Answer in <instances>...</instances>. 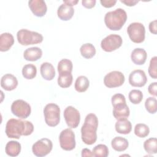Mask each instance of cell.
Instances as JSON below:
<instances>
[{
    "mask_svg": "<svg viewBox=\"0 0 157 157\" xmlns=\"http://www.w3.org/2000/svg\"><path fill=\"white\" fill-rule=\"evenodd\" d=\"M34 126L31 121L11 118L6 125L5 132L9 138L18 139L21 136H29L33 133Z\"/></svg>",
    "mask_w": 157,
    "mask_h": 157,
    "instance_id": "1",
    "label": "cell"
},
{
    "mask_svg": "<svg viewBox=\"0 0 157 157\" xmlns=\"http://www.w3.org/2000/svg\"><path fill=\"white\" fill-rule=\"evenodd\" d=\"M98 127V119L97 116L92 113L88 114L81 128L82 140L85 144L90 145L96 142Z\"/></svg>",
    "mask_w": 157,
    "mask_h": 157,
    "instance_id": "2",
    "label": "cell"
},
{
    "mask_svg": "<svg viewBox=\"0 0 157 157\" xmlns=\"http://www.w3.org/2000/svg\"><path fill=\"white\" fill-rule=\"evenodd\" d=\"M127 20L126 11L121 8L108 12L104 17V23L110 30L118 31L121 29Z\"/></svg>",
    "mask_w": 157,
    "mask_h": 157,
    "instance_id": "3",
    "label": "cell"
},
{
    "mask_svg": "<svg viewBox=\"0 0 157 157\" xmlns=\"http://www.w3.org/2000/svg\"><path fill=\"white\" fill-rule=\"evenodd\" d=\"M17 37L18 43L25 46L40 44L44 39L41 34L26 29H20L17 33Z\"/></svg>",
    "mask_w": 157,
    "mask_h": 157,
    "instance_id": "4",
    "label": "cell"
},
{
    "mask_svg": "<svg viewBox=\"0 0 157 157\" xmlns=\"http://www.w3.org/2000/svg\"><path fill=\"white\" fill-rule=\"evenodd\" d=\"M44 115L46 124L51 127L57 126L60 121V109L54 103L47 104L44 109Z\"/></svg>",
    "mask_w": 157,
    "mask_h": 157,
    "instance_id": "5",
    "label": "cell"
},
{
    "mask_svg": "<svg viewBox=\"0 0 157 157\" xmlns=\"http://www.w3.org/2000/svg\"><path fill=\"white\" fill-rule=\"evenodd\" d=\"M127 33L131 40L134 43L140 44L145 40V29L141 23L134 22L131 23L127 28Z\"/></svg>",
    "mask_w": 157,
    "mask_h": 157,
    "instance_id": "6",
    "label": "cell"
},
{
    "mask_svg": "<svg viewBox=\"0 0 157 157\" xmlns=\"http://www.w3.org/2000/svg\"><path fill=\"white\" fill-rule=\"evenodd\" d=\"M61 148L66 151H71L75 147V134L71 129L67 128L63 130L59 136Z\"/></svg>",
    "mask_w": 157,
    "mask_h": 157,
    "instance_id": "7",
    "label": "cell"
},
{
    "mask_svg": "<svg viewBox=\"0 0 157 157\" xmlns=\"http://www.w3.org/2000/svg\"><path fill=\"white\" fill-rule=\"evenodd\" d=\"M11 111L18 118L25 119L30 115L31 109L30 105L27 102L22 99H17L12 102Z\"/></svg>",
    "mask_w": 157,
    "mask_h": 157,
    "instance_id": "8",
    "label": "cell"
},
{
    "mask_svg": "<svg viewBox=\"0 0 157 157\" xmlns=\"http://www.w3.org/2000/svg\"><path fill=\"white\" fill-rule=\"evenodd\" d=\"M53 148L51 140L47 138H42L36 141L32 147L33 154L38 157H42L50 153Z\"/></svg>",
    "mask_w": 157,
    "mask_h": 157,
    "instance_id": "9",
    "label": "cell"
},
{
    "mask_svg": "<svg viewBox=\"0 0 157 157\" xmlns=\"http://www.w3.org/2000/svg\"><path fill=\"white\" fill-rule=\"evenodd\" d=\"M123 40L120 36L118 34H110L104 38L101 42L102 49L106 52H113L122 45Z\"/></svg>",
    "mask_w": 157,
    "mask_h": 157,
    "instance_id": "10",
    "label": "cell"
},
{
    "mask_svg": "<svg viewBox=\"0 0 157 157\" xmlns=\"http://www.w3.org/2000/svg\"><path fill=\"white\" fill-rule=\"evenodd\" d=\"M124 80L125 77L122 72L113 71L105 75L104 83L107 88H116L121 86L124 83Z\"/></svg>",
    "mask_w": 157,
    "mask_h": 157,
    "instance_id": "11",
    "label": "cell"
},
{
    "mask_svg": "<svg viewBox=\"0 0 157 157\" xmlns=\"http://www.w3.org/2000/svg\"><path fill=\"white\" fill-rule=\"evenodd\" d=\"M64 118L67 125L71 128H76L80 121V112L72 106L67 107L64 110Z\"/></svg>",
    "mask_w": 157,
    "mask_h": 157,
    "instance_id": "12",
    "label": "cell"
},
{
    "mask_svg": "<svg viewBox=\"0 0 157 157\" xmlns=\"http://www.w3.org/2000/svg\"><path fill=\"white\" fill-rule=\"evenodd\" d=\"M147 82L146 74L142 70H134L129 75V83L132 86L142 87L146 84Z\"/></svg>",
    "mask_w": 157,
    "mask_h": 157,
    "instance_id": "13",
    "label": "cell"
},
{
    "mask_svg": "<svg viewBox=\"0 0 157 157\" xmlns=\"http://www.w3.org/2000/svg\"><path fill=\"white\" fill-rule=\"evenodd\" d=\"M28 6L33 13L38 17L44 16L47 10L46 3L43 0H30Z\"/></svg>",
    "mask_w": 157,
    "mask_h": 157,
    "instance_id": "14",
    "label": "cell"
},
{
    "mask_svg": "<svg viewBox=\"0 0 157 157\" xmlns=\"http://www.w3.org/2000/svg\"><path fill=\"white\" fill-rule=\"evenodd\" d=\"M17 78L11 74H6L1 78V86L6 91L13 90L17 88Z\"/></svg>",
    "mask_w": 157,
    "mask_h": 157,
    "instance_id": "15",
    "label": "cell"
},
{
    "mask_svg": "<svg viewBox=\"0 0 157 157\" xmlns=\"http://www.w3.org/2000/svg\"><path fill=\"white\" fill-rule=\"evenodd\" d=\"M113 115L116 120L126 119L129 116L130 111L126 102L117 104L113 105Z\"/></svg>",
    "mask_w": 157,
    "mask_h": 157,
    "instance_id": "16",
    "label": "cell"
},
{
    "mask_svg": "<svg viewBox=\"0 0 157 157\" xmlns=\"http://www.w3.org/2000/svg\"><path fill=\"white\" fill-rule=\"evenodd\" d=\"M74 9L72 6L66 4H62L57 10V15L59 18L63 21L69 20L74 15Z\"/></svg>",
    "mask_w": 157,
    "mask_h": 157,
    "instance_id": "17",
    "label": "cell"
},
{
    "mask_svg": "<svg viewBox=\"0 0 157 157\" xmlns=\"http://www.w3.org/2000/svg\"><path fill=\"white\" fill-rule=\"evenodd\" d=\"M147 54L146 51L141 48H136L132 50L131 55L132 61L136 65L144 64L147 59Z\"/></svg>",
    "mask_w": 157,
    "mask_h": 157,
    "instance_id": "18",
    "label": "cell"
},
{
    "mask_svg": "<svg viewBox=\"0 0 157 157\" xmlns=\"http://www.w3.org/2000/svg\"><path fill=\"white\" fill-rule=\"evenodd\" d=\"M42 56V50L37 47H30L26 49L23 53V57L26 61H36Z\"/></svg>",
    "mask_w": 157,
    "mask_h": 157,
    "instance_id": "19",
    "label": "cell"
},
{
    "mask_svg": "<svg viewBox=\"0 0 157 157\" xmlns=\"http://www.w3.org/2000/svg\"><path fill=\"white\" fill-rule=\"evenodd\" d=\"M40 72L42 78L46 80H52L55 76V70L53 66L48 62H45L41 64Z\"/></svg>",
    "mask_w": 157,
    "mask_h": 157,
    "instance_id": "20",
    "label": "cell"
},
{
    "mask_svg": "<svg viewBox=\"0 0 157 157\" xmlns=\"http://www.w3.org/2000/svg\"><path fill=\"white\" fill-rule=\"evenodd\" d=\"M14 44V38L9 33H4L0 36V51H8Z\"/></svg>",
    "mask_w": 157,
    "mask_h": 157,
    "instance_id": "21",
    "label": "cell"
},
{
    "mask_svg": "<svg viewBox=\"0 0 157 157\" xmlns=\"http://www.w3.org/2000/svg\"><path fill=\"white\" fill-rule=\"evenodd\" d=\"M115 130L118 133L128 134L132 130V124L127 118L117 120L115 125Z\"/></svg>",
    "mask_w": 157,
    "mask_h": 157,
    "instance_id": "22",
    "label": "cell"
},
{
    "mask_svg": "<svg viewBox=\"0 0 157 157\" xmlns=\"http://www.w3.org/2000/svg\"><path fill=\"white\" fill-rule=\"evenodd\" d=\"M111 145L113 149L115 151H123L128 148L129 142L126 139L121 136H118L114 137L112 140Z\"/></svg>",
    "mask_w": 157,
    "mask_h": 157,
    "instance_id": "23",
    "label": "cell"
},
{
    "mask_svg": "<svg viewBox=\"0 0 157 157\" xmlns=\"http://www.w3.org/2000/svg\"><path fill=\"white\" fill-rule=\"evenodd\" d=\"M21 144L15 140H11L7 143L5 147V151L8 156H17L21 151Z\"/></svg>",
    "mask_w": 157,
    "mask_h": 157,
    "instance_id": "24",
    "label": "cell"
},
{
    "mask_svg": "<svg viewBox=\"0 0 157 157\" xmlns=\"http://www.w3.org/2000/svg\"><path fill=\"white\" fill-rule=\"evenodd\" d=\"M89 86L90 81L88 78L84 75H80L76 79L74 88L79 93H83L87 90Z\"/></svg>",
    "mask_w": 157,
    "mask_h": 157,
    "instance_id": "25",
    "label": "cell"
},
{
    "mask_svg": "<svg viewBox=\"0 0 157 157\" xmlns=\"http://www.w3.org/2000/svg\"><path fill=\"white\" fill-rule=\"evenodd\" d=\"M73 80V77L71 73L65 72L59 74L58 78V84L61 88H68L72 83Z\"/></svg>",
    "mask_w": 157,
    "mask_h": 157,
    "instance_id": "26",
    "label": "cell"
},
{
    "mask_svg": "<svg viewBox=\"0 0 157 157\" xmlns=\"http://www.w3.org/2000/svg\"><path fill=\"white\" fill-rule=\"evenodd\" d=\"M80 52L81 55L83 58L86 59H90L95 55L96 48L93 44L90 43H86L80 47Z\"/></svg>",
    "mask_w": 157,
    "mask_h": 157,
    "instance_id": "27",
    "label": "cell"
},
{
    "mask_svg": "<svg viewBox=\"0 0 157 157\" xmlns=\"http://www.w3.org/2000/svg\"><path fill=\"white\" fill-rule=\"evenodd\" d=\"M37 74V68L32 64L25 65L22 69V75L23 77L28 80L34 78Z\"/></svg>",
    "mask_w": 157,
    "mask_h": 157,
    "instance_id": "28",
    "label": "cell"
},
{
    "mask_svg": "<svg viewBox=\"0 0 157 157\" xmlns=\"http://www.w3.org/2000/svg\"><path fill=\"white\" fill-rule=\"evenodd\" d=\"M72 63L71 60L68 59H63L61 61H59L57 67L59 74L65 72L71 73L72 71Z\"/></svg>",
    "mask_w": 157,
    "mask_h": 157,
    "instance_id": "29",
    "label": "cell"
},
{
    "mask_svg": "<svg viewBox=\"0 0 157 157\" xmlns=\"http://www.w3.org/2000/svg\"><path fill=\"white\" fill-rule=\"evenodd\" d=\"M144 148L148 154H156L157 153V139L151 137L146 140L144 143Z\"/></svg>",
    "mask_w": 157,
    "mask_h": 157,
    "instance_id": "30",
    "label": "cell"
},
{
    "mask_svg": "<svg viewBox=\"0 0 157 157\" xmlns=\"http://www.w3.org/2000/svg\"><path fill=\"white\" fill-rule=\"evenodd\" d=\"M150 133L149 127L144 123H138L134 127V134L139 137L144 138Z\"/></svg>",
    "mask_w": 157,
    "mask_h": 157,
    "instance_id": "31",
    "label": "cell"
},
{
    "mask_svg": "<svg viewBox=\"0 0 157 157\" xmlns=\"http://www.w3.org/2000/svg\"><path fill=\"white\" fill-rule=\"evenodd\" d=\"M93 153L95 157H107L109 155L108 147L104 144H98L93 149Z\"/></svg>",
    "mask_w": 157,
    "mask_h": 157,
    "instance_id": "32",
    "label": "cell"
},
{
    "mask_svg": "<svg viewBox=\"0 0 157 157\" xmlns=\"http://www.w3.org/2000/svg\"><path fill=\"white\" fill-rule=\"evenodd\" d=\"M129 99L134 104H139L143 99L142 92L139 90H132L129 93Z\"/></svg>",
    "mask_w": 157,
    "mask_h": 157,
    "instance_id": "33",
    "label": "cell"
},
{
    "mask_svg": "<svg viewBox=\"0 0 157 157\" xmlns=\"http://www.w3.org/2000/svg\"><path fill=\"white\" fill-rule=\"evenodd\" d=\"M145 107L147 112L151 114H154L157 111L156 99L152 97L148 98L145 102Z\"/></svg>",
    "mask_w": 157,
    "mask_h": 157,
    "instance_id": "34",
    "label": "cell"
},
{
    "mask_svg": "<svg viewBox=\"0 0 157 157\" xmlns=\"http://www.w3.org/2000/svg\"><path fill=\"white\" fill-rule=\"evenodd\" d=\"M156 64H157V57L154 56L151 58L150 61V65L148 67V74L150 76L154 79L157 78V70H156Z\"/></svg>",
    "mask_w": 157,
    "mask_h": 157,
    "instance_id": "35",
    "label": "cell"
},
{
    "mask_svg": "<svg viewBox=\"0 0 157 157\" xmlns=\"http://www.w3.org/2000/svg\"><path fill=\"white\" fill-rule=\"evenodd\" d=\"M111 102H112V106H113V105H116L117 104L125 103L126 102V99H125V97L123 94H122L121 93H117L112 97Z\"/></svg>",
    "mask_w": 157,
    "mask_h": 157,
    "instance_id": "36",
    "label": "cell"
},
{
    "mask_svg": "<svg viewBox=\"0 0 157 157\" xmlns=\"http://www.w3.org/2000/svg\"><path fill=\"white\" fill-rule=\"evenodd\" d=\"M148 93L154 96H157V82H153L148 87Z\"/></svg>",
    "mask_w": 157,
    "mask_h": 157,
    "instance_id": "37",
    "label": "cell"
},
{
    "mask_svg": "<svg viewBox=\"0 0 157 157\" xmlns=\"http://www.w3.org/2000/svg\"><path fill=\"white\" fill-rule=\"evenodd\" d=\"M101 5L105 8H110L113 7L117 2L116 0H101Z\"/></svg>",
    "mask_w": 157,
    "mask_h": 157,
    "instance_id": "38",
    "label": "cell"
},
{
    "mask_svg": "<svg viewBox=\"0 0 157 157\" xmlns=\"http://www.w3.org/2000/svg\"><path fill=\"white\" fill-rule=\"evenodd\" d=\"M96 0H83L82 1V6L87 9H91L95 6Z\"/></svg>",
    "mask_w": 157,
    "mask_h": 157,
    "instance_id": "39",
    "label": "cell"
},
{
    "mask_svg": "<svg viewBox=\"0 0 157 157\" xmlns=\"http://www.w3.org/2000/svg\"><path fill=\"white\" fill-rule=\"evenodd\" d=\"M157 20H155L152 21L149 24V30L151 33L153 34H156L157 33Z\"/></svg>",
    "mask_w": 157,
    "mask_h": 157,
    "instance_id": "40",
    "label": "cell"
},
{
    "mask_svg": "<svg viewBox=\"0 0 157 157\" xmlns=\"http://www.w3.org/2000/svg\"><path fill=\"white\" fill-rule=\"evenodd\" d=\"M120 2L124 4L127 6H135L137 3L139 2V1L136 0H120Z\"/></svg>",
    "mask_w": 157,
    "mask_h": 157,
    "instance_id": "41",
    "label": "cell"
},
{
    "mask_svg": "<svg viewBox=\"0 0 157 157\" xmlns=\"http://www.w3.org/2000/svg\"><path fill=\"white\" fill-rule=\"evenodd\" d=\"M82 156H94L93 152L91 151L90 149L88 148H83L82 150Z\"/></svg>",
    "mask_w": 157,
    "mask_h": 157,
    "instance_id": "42",
    "label": "cell"
},
{
    "mask_svg": "<svg viewBox=\"0 0 157 157\" xmlns=\"http://www.w3.org/2000/svg\"><path fill=\"white\" fill-rule=\"evenodd\" d=\"M63 2L64 4H66L67 5H69L71 6H75L76 5L78 2V1L77 0V1H73V0H69V1H63Z\"/></svg>",
    "mask_w": 157,
    "mask_h": 157,
    "instance_id": "43",
    "label": "cell"
}]
</instances>
